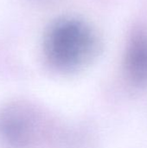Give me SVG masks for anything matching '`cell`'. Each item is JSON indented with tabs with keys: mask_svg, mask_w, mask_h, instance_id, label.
Returning <instances> with one entry per match:
<instances>
[{
	"mask_svg": "<svg viewBox=\"0 0 147 148\" xmlns=\"http://www.w3.org/2000/svg\"><path fill=\"white\" fill-rule=\"evenodd\" d=\"M101 49L96 30L86 21L62 16L47 29L43 52L49 64L61 72H74L93 62Z\"/></svg>",
	"mask_w": 147,
	"mask_h": 148,
	"instance_id": "1",
	"label": "cell"
},
{
	"mask_svg": "<svg viewBox=\"0 0 147 148\" xmlns=\"http://www.w3.org/2000/svg\"><path fill=\"white\" fill-rule=\"evenodd\" d=\"M40 135L36 114L22 103L0 109V143L5 148H34Z\"/></svg>",
	"mask_w": 147,
	"mask_h": 148,
	"instance_id": "2",
	"label": "cell"
},
{
	"mask_svg": "<svg viewBox=\"0 0 147 148\" xmlns=\"http://www.w3.org/2000/svg\"><path fill=\"white\" fill-rule=\"evenodd\" d=\"M123 68L128 82L137 87L147 86V29H136L126 43Z\"/></svg>",
	"mask_w": 147,
	"mask_h": 148,
	"instance_id": "3",
	"label": "cell"
}]
</instances>
